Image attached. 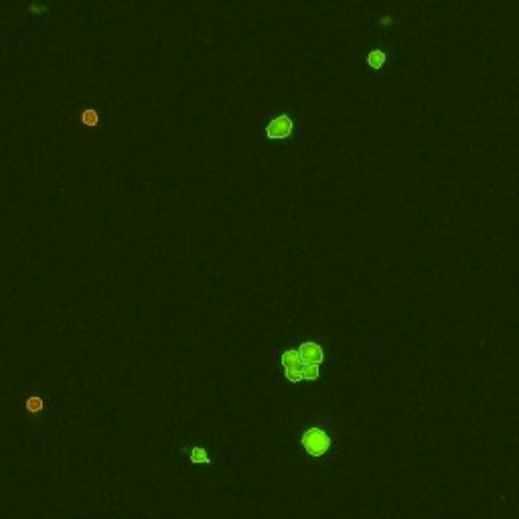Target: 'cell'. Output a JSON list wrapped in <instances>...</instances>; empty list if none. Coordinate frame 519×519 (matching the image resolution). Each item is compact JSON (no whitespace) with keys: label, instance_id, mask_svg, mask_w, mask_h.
I'll return each mask as SVG.
<instances>
[{"label":"cell","instance_id":"obj_1","mask_svg":"<svg viewBox=\"0 0 519 519\" xmlns=\"http://www.w3.org/2000/svg\"><path fill=\"white\" fill-rule=\"evenodd\" d=\"M325 359L323 347L317 341H304L300 347L282 355V369L288 381H313L319 377L321 363Z\"/></svg>","mask_w":519,"mask_h":519},{"label":"cell","instance_id":"obj_2","mask_svg":"<svg viewBox=\"0 0 519 519\" xmlns=\"http://www.w3.org/2000/svg\"><path fill=\"white\" fill-rule=\"evenodd\" d=\"M331 438L323 428H309L302 434V448L313 456H321L329 450Z\"/></svg>","mask_w":519,"mask_h":519},{"label":"cell","instance_id":"obj_3","mask_svg":"<svg viewBox=\"0 0 519 519\" xmlns=\"http://www.w3.org/2000/svg\"><path fill=\"white\" fill-rule=\"evenodd\" d=\"M294 124L288 114H278L276 118H272L266 126V136L268 138H274V140H280V138H286L290 136Z\"/></svg>","mask_w":519,"mask_h":519},{"label":"cell","instance_id":"obj_4","mask_svg":"<svg viewBox=\"0 0 519 519\" xmlns=\"http://www.w3.org/2000/svg\"><path fill=\"white\" fill-rule=\"evenodd\" d=\"M367 65L373 69H381L385 65V53L381 49H373L367 53Z\"/></svg>","mask_w":519,"mask_h":519},{"label":"cell","instance_id":"obj_5","mask_svg":"<svg viewBox=\"0 0 519 519\" xmlns=\"http://www.w3.org/2000/svg\"><path fill=\"white\" fill-rule=\"evenodd\" d=\"M191 461L193 463H209V456H207V452L203 448H195L193 454H191Z\"/></svg>","mask_w":519,"mask_h":519},{"label":"cell","instance_id":"obj_6","mask_svg":"<svg viewBox=\"0 0 519 519\" xmlns=\"http://www.w3.org/2000/svg\"><path fill=\"white\" fill-rule=\"evenodd\" d=\"M381 24H385V26L391 24V16H383V18H381Z\"/></svg>","mask_w":519,"mask_h":519}]
</instances>
